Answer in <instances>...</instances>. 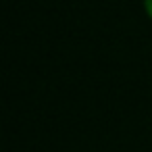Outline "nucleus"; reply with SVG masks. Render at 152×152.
<instances>
[{"label":"nucleus","instance_id":"obj_1","mask_svg":"<svg viewBox=\"0 0 152 152\" xmlns=\"http://www.w3.org/2000/svg\"><path fill=\"white\" fill-rule=\"evenodd\" d=\"M144 7H146V13H148L150 19H152V0H144Z\"/></svg>","mask_w":152,"mask_h":152}]
</instances>
